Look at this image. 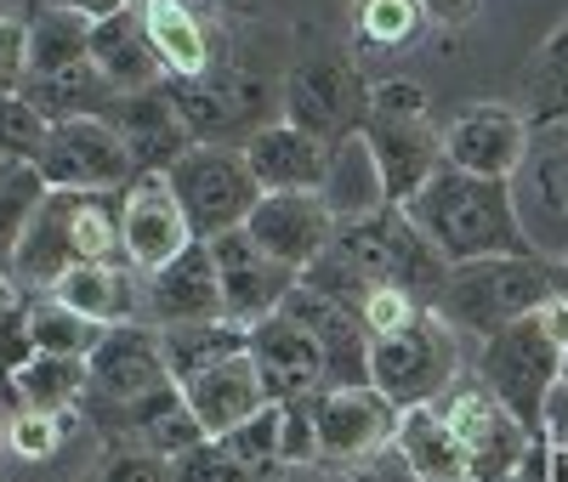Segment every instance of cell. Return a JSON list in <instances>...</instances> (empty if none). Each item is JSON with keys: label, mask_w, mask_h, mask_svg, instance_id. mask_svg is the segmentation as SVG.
<instances>
[{"label": "cell", "mask_w": 568, "mask_h": 482, "mask_svg": "<svg viewBox=\"0 0 568 482\" xmlns=\"http://www.w3.org/2000/svg\"><path fill=\"white\" fill-rule=\"evenodd\" d=\"M478 380L500 409H511L535 431V438H551L546 431V398H551V386H562V347L540 329V318H517L500 335L478 341Z\"/></svg>", "instance_id": "obj_4"}, {"label": "cell", "mask_w": 568, "mask_h": 482, "mask_svg": "<svg viewBox=\"0 0 568 482\" xmlns=\"http://www.w3.org/2000/svg\"><path fill=\"white\" fill-rule=\"evenodd\" d=\"M85 261H125L120 238V193H63L45 187L40 211L23 227V245L12 256V284L23 296H52V284Z\"/></svg>", "instance_id": "obj_2"}, {"label": "cell", "mask_w": 568, "mask_h": 482, "mask_svg": "<svg viewBox=\"0 0 568 482\" xmlns=\"http://www.w3.org/2000/svg\"><path fill=\"white\" fill-rule=\"evenodd\" d=\"M511 482H551V438H535L524 465L511 471Z\"/></svg>", "instance_id": "obj_48"}, {"label": "cell", "mask_w": 568, "mask_h": 482, "mask_svg": "<svg viewBox=\"0 0 568 482\" xmlns=\"http://www.w3.org/2000/svg\"><path fill=\"white\" fill-rule=\"evenodd\" d=\"M136 18L149 29L165 74H205L211 69V29L187 0H136Z\"/></svg>", "instance_id": "obj_29"}, {"label": "cell", "mask_w": 568, "mask_h": 482, "mask_svg": "<svg viewBox=\"0 0 568 482\" xmlns=\"http://www.w3.org/2000/svg\"><path fill=\"white\" fill-rule=\"evenodd\" d=\"M80 420V409L69 414H45V409H12V425H7V449L18 460H52L58 443H63V431Z\"/></svg>", "instance_id": "obj_37"}, {"label": "cell", "mask_w": 568, "mask_h": 482, "mask_svg": "<svg viewBox=\"0 0 568 482\" xmlns=\"http://www.w3.org/2000/svg\"><path fill=\"white\" fill-rule=\"evenodd\" d=\"M551 482H568V443H551Z\"/></svg>", "instance_id": "obj_51"}, {"label": "cell", "mask_w": 568, "mask_h": 482, "mask_svg": "<svg viewBox=\"0 0 568 482\" xmlns=\"http://www.w3.org/2000/svg\"><path fill=\"white\" fill-rule=\"evenodd\" d=\"M517 222H524L535 256L562 261L568 256V125H540L524 165L511 176Z\"/></svg>", "instance_id": "obj_8"}, {"label": "cell", "mask_w": 568, "mask_h": 482, "mask_svg": "<svg viewBox=\"0 0 568 482\" xmlns=\"http://www.w3.org/2000/svg\"><path fill=\"white\" fill-rule=\"evenodd\" d=\"M160 352H165V369L176 386L187 380H200L233 358H245L251 352V329L245 324H233V318H211V324H171L160 329Z\"/></svg>", "instance_id": "obj_26"}, {"label": "cell", "mask_w": 568, "mask_h": 482, "mask_svg": "<svg viewBox=\"0 0 568 482\" xmlns=\"http://www.w3.org/2000/svg\"><path fill=\"white\" fill-rule=\"evenodd\" d=\"M324 460H375L398 438V409L375 386H329L307 398Z\"/></svg>", "instance_id": "obj_14"}, {"label": "cell", "mask_w": 568, "mask_h": 482, "mask_svg": "<svg viewBox=\"0 0 568 482\" xmlns=\"http://www.w3.org/2000/svg\"><path fill=\"white\" fill-rule=\"evenodd\" d=\"M7 425H12V414H7V392H0V443H7Z\"/></svg>", "instance_id": "obj_52"}, {"label": "cell", "mask_w": 568, "mask_h": 482, "mask_svg": "<svg viewBox=\"0 0 568 482\" xmlns=\"http://www.w3.org/2000/svg\"><path fill=\"white\" fill-rule=\"evenodd\" d=\"M444 420L455 425V438L466 449V476L471 482H511V471L524 465V454L535 443V431L511 409H500L484 386L478 392H449Z\"/></svg>", "instance_id": "obj_10"}, {"label": "cell", "mask_w": 568, "mask_h": 482, "mask_svg": "<svg viewBox=\"0 0 568 482\" xmlns=\"http://www.w3.org/2000/svg\"><path fill=\"white\" fill-rule=\"evenodd\" d=\"M29 85V23L0 18V96H18Z\"/></svg>", "instance_id": "obj_46"}, {"label": "cell", "mask_w": 568, "mask_h": 482, "mask_svg": "<svg viewBox=\"0 0 568 482\" xmlns=\"http://www.w3.org/2000/svg\"><path fill=\"white\" fill-rule=\"evenodd\" d=\"M426 29L420 0H353V34L369 52H398V45H415Z\"/></svg>", "instance_id": "obj_34"}, {"label": "cell", "mask_w": 568, "mask_h": 482, "mask_svg": "<svg viewBox=\"0 0 568 482\" xmlns=\"http://www.w3.org/2000/svg\"><path fill=\"white\" fill-rule=\"evenodd\" d=\"M529 142H535V131L511 103H466L444 125V165L511 182L524 154H529Z\"/></svg>", "instance_id": "obj_13"}, {"label": "cell", "mask_w": 568, "mask_h": 482, "mask_svg": "<svg viewBox=\"0 0 568 482\" xmlns=\"http://www.w3.org/2000/svg\"><path fill=\"white\" fill-rule=\"evenodd\" d=\"M103 120L120 131L136 176H171V171L182 165V154L194 148V136H187L182 114L171 109V96H165L160 85H149V91H120L114 109H109Z\"/></svg>", "instance_id": "obj_20"}, {"label": "cell", "mask_w": 568, "mask_h": 482, "mask_svg": "<svg viewBox=\"0 0 568 482\" xmlns=\"http://www.w3.org/2000/svg\"><path fill=\"white\" fill-rule=\"evenodd\" d=\"M182 398H187V409H194V420L205 425V438H227L240 420H251L256 409L273 403L262 375H256V363H251V352L222 363V369H211V375H200V380H187Z\"/></svg>", "instance_id": "obj_23"}, {"label": "cell", "mask_w": 568, "mask_h": 482, "mask_svg": "<svg viewBox=\"0 0 568 482\" xmlns=\"http://www.w3.org/2000/svg\"><path fill=\"white\" fill-rule=\"evenodd\" d=\"M85 363H91V398L98 403H136V398L160 392V386H176L165 369V352H160V329L142 318L109 324L103 347Z\"/></svg>", "instance_id": "obj_16"}, {"label": "cell", "mask_w": 568, "mask_h": 482, "mask_svg": "<svg viewBox=\"0 0 568 482\" xmlns=\"http://www.w3.org/2000/svg\"><path fill=\"white\" fill-rule=\"evenodd\" d=\"M364 114H369V85L342 52H318V58L296 63L278 85V120L302 125L324 148H336L342 136L364 131Z\"/></svg>", "instance_id": "obj_7"}, {"label": "cell", "mask_w": 568, "mask_h": 482, "mask_svg": "<svg viewBox=\"0 0 568 482\" xmlns=\"http://www.w3.org/2000/svg\"><path fill=\"white\" fill-rule=\"evenodd\" d=\"M278 409H284V425H278V465H313V460H324V454H318V425H313L307 398H302V403H278Z\"/></svg>", "instance_id": "obj_43"}, {"label": "cell", "mask_w": 568, "mask_h": 482, "mask_svg": "<svg viewBox=\"0 0 568 482\" xmlns=\"http://www.w3.org/2000/svg\"><path fill=\"white\" fill-rule=\"evenodd\" d=\"M284 312L318 341V352L329 363V386H369V335H364V318L353 307L296 284L291 301H284Z\"/></svg>", "instance_id": "obj_21"}, {"label": "cell", "mask_w": 568, "mask_h": 482, "mask_svg": "<svg viewBox=\"0 0 568 482\" xmlns=\"http://www.w3.org/2000/svg\"><path fill=\"white\" fill-rule=\"evenodd\" d=\"M562 125H568V114H562Z\"/></svg>", "instance_id": "obj_55"}, {"label": "cell", "mask_w": 568, "mask_h": 482, "mask_svg": "<svg viewBox=\"0 0 568 482\" xmlns=\"http://www.w3.org/2000/svg\"><path fill=\"white\" fill-rule=\"evenodd\" d=\"M460 335L444 324V312H420L404 335L369 341V386L398 414L420 403H444L460 375Z\"/></svg>", "instance_id": "obj_5"}, {"label": "cell", "mask_w": 568, "mask_h": 482, "mask_svg": "<svg viewBox=\"0 0 568 482\" xmlns=\"http://www.w3.org/2000/svg\"><path fill=\"white\" fill-rule=\"evenodd\" d=\"M245 160L262 182V193H324V171H329V148L318 136H307L291 120H273L245 142Z\"/></svg>", "instance_id": "obj_22"}, {"label": "cell", "mask_w": 568, "mask_h": 482, "mask_svg": "<svg viewBox=\"0 0 568 482\" xmlns=\"http://www.w3.org/2000/svg\"><path fill=\"white\" fill-rule=\"evenodd\" d=\"M40 358V347H34V324H29V296L0 318V386H12L29 363Z\"/></svg>", "instance_id": "obj_42"}, {"label": "cell", "mask_w": 568, "mask_h": 482, "mask_svg": "<svg viewBox=\"0 0 568 482\" xmlns=\"http://www.w3.org/2000/svg\"><path fill=\"white\" fill-rule=\"evenodd\" d=\"M524 91H529V109H535L540 125H557V120L568 114V23L529 58Z\"/></svg>", "instance_id": "obj_35"}, {"label": "cell", "mask_w": 568, "mask_h": 482, "mask_svg": "<svg viewBox=\"0 0 568 482\" xmlns=\"http://www.w3.org/2000/svg\"><path fill=\"white\" fill-rule=\"evenodd\" d=\"M420 312H433V307H420L415 296H404V289H369V301H364V335L369 341H387V335H404Z\"/></svg>", "instance_id": "obj_41"}, {"label": "cell", "mask_w": 568, "mask_h": 482, "mask_svg": "<svg viewBox=\"0 0 568 482\" xmlns=\"http://www.w3.org/2000/svg\"><path fill=\"white\" fill-rule=\"evenodd\" d=\"M278 425H284V409L278 403H267V409H256L251 420H240L227 431V438H216L233 460H245V465H256V471H273L278 465Z\"/></svg>", "instance_id": "obj_38"}, {"label": "cell", "mask_w": 568, "mask_h": 482, "mask_svg": "<svg viewBox=\"0 0 568 482\" xmlns=\"http://www.w3.org/2000/svg\"><path fill=\"white\" fill-rule=\"evenodd\" d=\"M91 18L80 12H63V7H45L29 18V80H45V74H69L80 63H91Z\"/></svg>", "instance_id": "obj_32"}, {"label": "cell", "mask_w": 568, "mask_h": 482, "mask_svg": "<svg viewBox=\"0 0 568 482\" xmlns=\"http://www.w3.org/2000/svg\"><path fill=\"white\" fill-rule=\"evenodd\" d=\"M12 409H45V414H69L85 409L91 398V363L85 358H58V352H40L12 386H0Z\"/></svg>", "instance_id": "obj_31"}, {"label": "cell", "mask_w": 568, "mask_h": 482, "mask_svg": "<svg viewBox=\"0 0 568 482\" xmlns=\"http://www.w3.org/2000/svg\"><path fill=\"white\" fill-rule=\"evenodd\" d=\"M136 267L131 261H85V267H69L58 284H52V301L74 307L80 318L91 324H131L136 318Z\"/></svg>", "instance_id": "obj_24"}, {"label": "cell", "mask_w": 568, "mask_h": 482, "mask_svg": "<svg viewBox=\"0 0 568 482\" xmlns=\"http://www.w3.org/2000/svg\"><path fill=\"white\" fill-rule=\"evenodd\" d=\"M369 114H382V120H426V91L409 74L369 80Z\"/></svg>", "instance_id": "obj_44"}, {"label": "cell", "mask_w": 568, "mask_h": 482, "mask_svg": "<svg viewBox=\"0 0 568 482\" xmlns=\"http://www.w3.org/2000/svg\"><path fill=\"white\" fill-rule=\"evenodd\" d=\"M120 238H125V261L136 273H160L194 245V227L182 216V199L171 176H131L120 187Z\"/></svg>", "instance_id": "obj_12"}, {"label": "cell", "mask_w": 568, "mask_h": 482, "mask_svg": "<svg viewBox=\"0 0 568 482\" xmlns=\"http://www.w3.org/2000/svg\"><path fill=\"white\" fill-rule=\"evenodd\" d=\"M484 0H420V12H426V23H438V29H460L471 12H478Z\"/></svg>", "instance_id": "obj_47"}, {"label": "cell", "mask_w": 568, "mask_h": 482, "mask_svg": "<svg viewBox=\"0 0 568 482\" xmlns=\"http://www.w3.org/2000/svg\"><path fill=\"white\" fill-rule=\"evenodd\" d=\"M34 171L45 187H63V193H120L136 176L125 142L109 120H58L40 142Z\"/></svg>", "instance_id": "obj_9"}, {"label": "cell", "mask_w": 568, "mask_h": 482, "mask_svg": "<svg viewBox=\"0 0 568 482\" xmlns=\"http://www.w3.org/2000/svg\"><path fill=\"white\" fill-rule=\"evenodd\" d=\"M535 318H540V329L551 335V341H557V347L568 352V289H562V296H551V301H546V307H540Z\"/></svg>", "instance_id": "obj_49"}, {"label": "cell", "mask_w": 568, "mask_h": 482, "mask_svg": "<svg viewBox=\"0 0 568 482\" xmlns=\"http://www.w3.org/2000/svg\"><path fill=\"white\" fill-rule=\"evenodd\" d=\"M211 256H216V278H222V307L233 324H262L273 312H284L291 289L302 284V273H291L284 261H273L245 227H233L222 238H211Z\"/></svg>", "instance_id": "obj_11"}, {"label": "cell", "mask_w": 568, "mask_h": 482, "mask_svg": "<svg viewBox=\"0 0 568 482\" xmlns=\"http://www.w3.org/2000/svg\"><path fill=\"white\" fill-rule=\"evenodd\" d=\"M45 125L23 96H0V160H18V165H34L40 160V142H45Z\"/></svg>", "instance_id": "obj_40"}, {"label": "cell", "mask_w": 568, "mask_h": 482, "mask_svg": "<svg viewBox=\"0 0 568 482\" xmlns=\"http://www.w3.org/2000/svg\"><path fill=\"white\" fill-rule=\"evenodd\" d=\"M562 386H568V352H562Z\"/></svg>", "instance_id": "obj_54"}, {"label": "cell", "mask_w": 568, "mask_h": 482, "mask_svg": "<svg viewBox=\"0 0 568 482\" xmlns=\"http://www.w3.org/2000/svg\"><path fill=\"white\" fill-rule=\"evenodd\" d=\"M393 449L404 454V465H409L415 482H471L466 476V449L455 438V425L444 420V403L404 409Z\"/></svg>", "instance_id": "obj_25"}, {"label": "cell", "mask_w": 568, "mask_h": 482, "mask_svg": "<svg viewBox=\"0 0 568 482\" xmlns=\"http://www.w3.org/2000/svg\"><path fill=\"white\" fill-rule=\"evenodd\" d=\"M142 324L171 329V324H211L227 318L222 307V278H216V256L205 238H194L176 261H165L160 273H142Z\"/></svg>", "instance_id": "obj_17"}, {"label": "cell", "mask_w": 568, "mask_h": 482, "mask_svg": "<svg viewBox=\"0 0 568 482\" xmlns=\"http://www.w3.org/2000/svg\"><path fill=\"white\" fill-rule=\"evenodd\" d=\"M18 96H23V103H29L45 125H58V120H103V114L114 109L120 85H114L98 63H80V69H69V74L29 80Z\"/></svg>", "instance_id": "obj_30"}, {"label": "cell", "mask_w": 568, "mask_h": 482, "mask_svg": "<svg viewBox=\"0 0 568 482\" xmlns=\"http://www.w3.org/2000/svg\"><path fill=\"white\" fill-rule=\"evenodd\" d=\"M364 142L375 154L387 187V211H404L415 193L444 171V131H433V120H382L364 114Z\"/></svg>", "instance_id": "obj_19"}, {"label": "cell", "mask_w": 568, "mask_h": 482, "mask_svg": "<svg viewBox=\"0 0 568 482\" xmlns=\"http://www.w3.org/2000/svg\"><path fill=\"white\" fill-rule=\"evenodd\" d=\"M562 267H568V256H562Z\"/></svg>", "instance_id": "obj_56"}, {"label": "cell", "mask_w": 568, "mask_h": 482, "mask_svg": "<svg viewBox=\"0 0 568 482\" xmlns=\"http://www.w3.org/2000/svg\"><path fill=\"white\" fill-rule=\"evenodd\" d=\"M324 205L336 222H364L375 211H387V187H382V171H375V154L364 131L342 136L329 148V171H324Z\"/></svg>", "instance_id": "obj_28"}, {"label": "cell", "mask_w": 568, "mask_h": 482, "mask_svg": "<svg viewBox=\"0 0 568 482\" xmlns=\"http://www.w3.org/2000/svg\"><path fill=\"white\" fill-rule=\"evenodd\" d=\"M45 7H63V12H80L91 23H103L114 12H131V0H45Z\"/></svg>", "instance_id": "obj_50"}, {"label": "cell", "mask_w": 568, "mask_h": 482, "mask_svg": "<svg viewBox=\"0 0 568 482\" xmlns=\"http://www.w3.org/2000/svg\"><path fill=\"white\" fill-rule=\"evenodd\" d=\"M251 363H256L273 403H302L313 392H329V363L291 312H273V318L251 324Z\"/></svg>", "instance_id": "obj_18"}, {"label": "cell", "mask_w": 568, "mask_h": 482, "mask_svg": "<svg viewBox=\"0 0 568 482\" xmlns=\"http://www.w3.org/2000/svg\"><path fill=\"white\" fill-rule=\"evenodd\" d=\"M562 289H568V267L551 256H489V261H466L449 273L438 312L455 335L489 341L506 324L535 318Z\"/></svg>", "instance_id": "obj_3"}, {"label": "cell", "mask_w": 568, "mask_h": 482, "mask_svg": "<svg viewBox=\"0 0 568 482\" xmlns=\"http://www.w3.org/2000/svg\"><path fill=\"white\" fill-rule=\"evenodd\" d=\"M98 482H171V460L149 449H109L98 465Z\"/></svg>", "instance_id": "obj_45"}, {"label": "cell", "mask_w": 568, "mask_h": 482, "mask_svg": "<svg viewBox=\"0 0 568 482\" xmlns=\"http://www.w3.org/2000/svg\"><path fill=\"white\" fill-rule=\"evenodd\" d=\"M40 199H45V182L34 165H23L12 182H0V267H12V256L23 245V227L40 211Z\"/></svg>", "instance_id": "obj_36"}, {"label": "cell", "mask_w": 568, "mask_h": 482, "mask_svg": "<svg viewBox=\"0 0 568 482\" xmlns=\"http://www.w3.org/2000/svg\"><path fill=\"white\" fill-rule=\"evenodd\" d=\"M171 187L182 199V216L194 227V238H222L233 227H245L256 199H262V182L245 160V148H187L182 165L171 171Z\"/></svg>", "instance_id": "obj_6"}, {"label": "cell", "mask_w": 568, "mask_h": 482, "mask_svg": "<svg viewBox=\"0 0 568 482\" xmlns=\"http://www.w3.org/2000/svg\"><path fill=\"white\" fill-rule=\"evenodd\" d=\"M336 216H329L324 205V193H262L245 233L256 238V245L284 261L291 273H307L324 250H329V238H336Z\"/></svg>", "instance_id": "obj_15"}, {"label": "cell", "mask_w": 568, "mask_h": 482, "mask_svg": "<svg viewBox=\"0 0 568 482\" xmlns=\"http://www.w3.org/2000/svg\"><path fill=\"white\" fill-rule=\"evenodd\" d=\"M91 63H98L120 91H149V85L165 80V63H160L154 40H149L136 12H114L91 29Z\"/></svg>", "instance_id": "obj_27"}, {"label": "cell", "mask_w": 568, "mask_h": 482, "mask_svg": "<svg viewBox=\"0 0 568 482\" xmlns=\"http://www.w3.org/2000/svg\"><path fill=\"white\" fill-rule=\"evenodd\" d=\"M171 482H267V471L233 460L216 438H205V443H194L187 454L171 460Z\"/></svg>", "instance_id": "obj_39"}, {"label": "cell", "mask_w": 568, "mask_h": 482, "mask_svg": "<svg viewBox=\"0 0 568 482\" xmlns=\"http://www.w3.org/2000/svg\"><path fill=\"white\" fill-rule=\"evenodd\" d=\"M18 171H23V165H18V160H0V182H12V176H18Z\"/></svg>", "instance_id": "obj_53"}, {"label": "cell", "mask_w": 568, "mask_h": 482, "mask_svg": "<svg viewBox=\"0 0 568 482\" xmlns=\"http://www.w3.org/2000/svg\"><path fill=\"white\" fill-rule=\"evenodd\" d=\"M404 216L426 233V245L449 267L489 261V256H535L524 222H517L511 182H495V176H471V171L444 165L404 205Z\"/></svg>", "instance_id": "obj_1"}, {"label": "cell", "mask_w": 568, "mask_h": 482, "mask_svg": "<svg viewBox=\"0 0 568 482\" xmlns=\"http://www.w3.org/2000/svg\"><path fill=\"white\" fill-rule=\"evenodd\" d=\"M29 324H34V347L58 352V358H91L103 347V324L80 318L74 307L52 301V296H29Z\"/></svg>", "instance_id": "obj_33"}]
</instances>
